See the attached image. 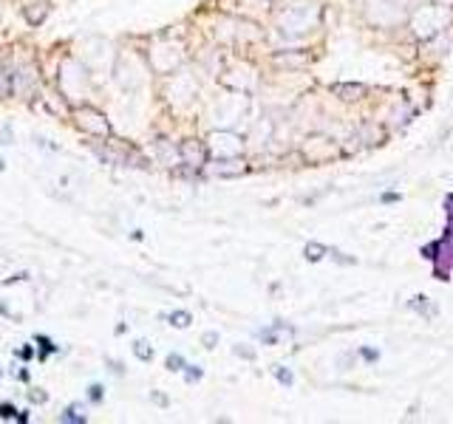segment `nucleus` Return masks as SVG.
Listing matches in <instances>:
<instances>
[{
	"label": "nucleus",
	"mask_w": 453,
	"mask_h": 424,
	"mask_svg": "<svg viewBox=\"0 0 453 424\" xmlns=\"http://www.w3.org/2000/svg\"><path fill=\"white\" fill-rule=\"evenodd\" d=\"M178 156H182L184 164H190V167H201V164L207 161V150H204V145H198V142H184Z\"/></svg>",
	"instance_id": "nucleus-1"
},
{
	"label": "nucleus",
	"mask_w": 453,
	"mask_h": 424,
	"mask_svg": "<svg viewBox=\"0 0 453 424\" xmlns=\"http://www.w3.org/2000/svg\"><path fill=\"white\" fill-rule=\"evenodd\" d=\"M207 173L210 176H238V173H244V161H238L235 156H227V158H218L215 164H210Z\"/></svg>",
	"instance_id": "nucleus-2"
},
{
	"label": "nucleus",
	"mask_w": 453,
	"mask_h": 424,
	"mask_svg": "<svg viewBox=\"0 0 453 424\" xmlns=\"http://www.w3.org/2000/svg\"><path fill=\"white\" fill-rule=\"evenodd\" d=\"M80 116H85V122L80 119V127H91L94 133H99V136H105V133H108V125H105V122H97V119H99V113H97V110L82 108V110H80Z\"/></svg>",
	"instance_id": "nucleus-3"
},
{
	"label": "nucleus",
	"mask_w": 453,
	"mask_h": 424,
	"mask_svg": "<svg viewBox=\"0 0 453 424\" xmlns=\"http://www.w3.org/2000/svg\"><path fill=\"white\" fill-rule=\"evenodd\" d=\"M190 322H193L190 311H173L170 314V325H176V328H187Z\"/></svg>",
	"instance_id": "nucleus-4"
},
{
	"label": "nucleus",
	"mask_w": 453,
	"mask_h": 424,
	"mask_svg": "<svg viewBox=\"0 0 453 424\" xmlns=\"http://www.w3.org/2000/svg\"><path fill=\"white\" fill-rule=\"evenodd\" d=\"M133 354H136V357L142 359V362H150V357H153V348L147 345L145 339H139V342H136V345H133Z\"/></svg>",
	"instance_id": "nucleus-5"
},
{
	"label": "nucleus",
	"mask_w": 453,
	"mask_h": 424,
	"mask_svg": "<svg viewBox=\"0 0 453 424\" xmlns=\"http://www.w3.org/2000/svg\"><path fill=\"white\" fill-rule=\"evenodd\" d=\"M156 147H159L162 161H165V164H173V158H176V150H170V147H167V139H159V142H156Z\"/></svg>",
	"instance_id": "nucleus-6"
},
{
	"label": "nucleus",
	"mask_w": 453,
	"mask_h": 424,
	"mask_svg": "<svg viewBox=\"0 0 453 424\" xmlns=\"http://www.w3.org/2000/svg\"><path fill=\"white\" fill-rule=\"evenodd\" d=\"M62 421H85V413H80V407H68Z\"/></svg>",
	"instance_id": "nucleus-7"
},
{
	"label": "nucleus",
	"mask_w": 453,
	"mask_h": 424,
	"mask_svg": "<svg viewBox=\"0 0 453 424\" xmlns=\"http://www.w3.org/2000/svg\"><path fill=\"white\" fill-rule=\"evenodd\" d=\"M323 252H326V249L318 246V243H309V246H306V257H309V261H320Z\"/></svg>",
	"instance_id": "nucleus-8"
},
{
	"label": "nucleus",
	"mask_w": 453,
	"mask_h": 424,
	"mask_svg": "<svg viewBox=\"0 0 453 424\" xmlns=\"http://www.w3.org/2000/svg\"><path fill=\"white\" fill-rule=\"evenodd\" d=\"M182 368H184V359L178 354H170L167 357V370H182Z\"/></svg>",
	"instance_id": "nucleus-9"
},
{
	"label": "nucleus",
	"mask_w": 453,
	"mask_h": 424,
	"mask_svg": "<svg viewBox=\"0 0 453 424\" xmlns=\"http://www.w3.org/2000/svg\"><path fill=\"white\" fill-rule=\"evenodd\" d=\"M187 368V382H198L201 379V368L198 365H184Z\"/></svg>",
	"instance_id": "nucleus-10"
},
{
	"label": "nucleus",
	"mask_w": 453,
	"mask_h": 424,
	"mask_svg": "<svg viewBox=\"0 0 453 424\" xmlns=\"http://www.w3.org/2000/svg\"><path fill=\"white\" fill-rule=\"evenodd\" d=\"M201 342H204L207 348H215V342H218V334H215V331H207V334L201 337Z\"/></svg>",
	"instance_id": "nucleus-11"
},
{
	"label": "nucleus",
	"mask_w": 453,
	"mask_h": 424,
	"mask_svg": "<svg viewBox=\"0 0 453 424\" xmlns=\"http://www.w3.org/2000/svg\"><path fill=\"white\" fill-rule=\"evenodd\" d=\"M275 373H278V379H281L283 385H292V373H289V370H283L281 365H278V368H275Z\"/></svg>",
	"instance_id": "nucleus-12"
},
{
	"label": "nucleus",
	"mask_w": 453,
	"mask_h": 424,
	"mask_svg": "<svg viewBox=\"0 0 453 424\" xmlns=\"http://www.w3.org/2000/svg\"><path fill=\"white\" fill-rule=\"evenodd\" d=\"M14 407H9V405H0V418H14Z\"/></svg>",
	"instance_id": "nucleus-13"
},
{
	"label": "nucleus",
	"mask_w": 453,
	"mask_h": 424,
	"mask_svg": "<svg viewBox=\"0 0 453 424\" xmlns=\"http://www.w3.org/2000/svg\"><path fill=\"white\" fill-rule=\"evenodd\" d=\"M91 399H94V402L102 399V388H99V385H91Z\"/></svg>",
	"instance_id": "nucleus-14"
},
{
	"label": "nucleus",
	"mask_w": 453,
	"mask_h": 424,
	"mask_svg": "<svg viewBox=\"0 0 453 424\" xmlns=\"http://www.w3.org/2000/svg\"><path fill=\"white\" fill-rule=\"evenodd\" d=\"M6 91H9V82H6V77H3V74H0V99L6 97Z\"/></svg>",
	"instance_id": "nucleus-15"
},
{
	"label": "nucleus",
	"mask_w": 453,
	"mask_h": 424,
	"mask_svg": "<svg viewBox=\"0 0 453 424\" xmlns=\"http://www.w3.org/2000/svg\"><path fill=\"white\" fill-rule=\"evenodd\" d=\"M31 402H46V393H31Z\"/></svg>",
	"instance_id": "nucleus-16"
},
{
	"label": "nucleus",
	"mask_w": 453,
	"mask_h": 424,
	"mask_svg": "<svg viewBox=\"0 0 453 424\" xmlns=\"http://www.w3.org/2000/svg\"><path fill=\"white\" fill-rule=\"evenodd\" d=\"M3 167H6V164H3V158H0V170H3Z\"/></svg>",
	"instance_id": "nucleus-17"
}]
</instances>
